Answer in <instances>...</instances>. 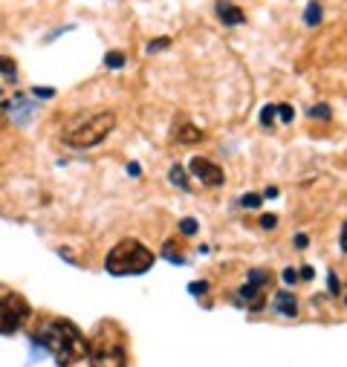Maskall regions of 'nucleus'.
Segmentation results:
<instances>
[{
  "mask_svg": "<svg viewBox=\"0 0 347 367\" xmlns=\"http://www.w3.org/2000/svg\"><path fill=\"white\" fill-rule=\"evenodd\" d=\"M174 139L180 145H192V142H203V131L194 128V125H188V121H182V125L174 131Z\"/></svg>",
  "mask_w": 347,
  "mask_h": 367,
  "instance_id": "1a4fd4ad",
  "label": "nucleus"
},
{
  "mask_svg": "<svg viewBox=\"0 0 347 367\" xmlns=\"http://www.w3.org/2000/svg\"><path fill=\"white\" fill-rule=\"evenodd\" d=\"M307 116L315 119V121H327L330 119V104H315V107L307 110Z\"/></svg>",
  "mask_w": 347,
  "mask_h": 367,
  "instance_id": "4468645a",
  "label": "nucleus"
},
{
  "mask_svg": "<svg viewBox=\"0 0 347 367\" xmlns=\"http://www.w3.org/2000/svg\"><path fill=\"white\" fill-rule=\"evenodd\" d=\"M29 318V307L26 301L18 298V295H6L0 298V332H18L20 324Z\"/></svg>",
  "mask_w": 347,
  "mask_h": 367,
  "instance_id": "39448f33",
  "label": "nucleus"
},
{
  "mask_svg": "<svg viewBox=\"0 0 347 367\" xmlns=\"http://www.w3.org/2000/svg\"><path fill=\"white\" fill-rule=\"evenodd\" d=\"M188 174L197 176L203 186H208V188H220V186H223V171H220V165H214V162L206 160V157L188 160Z\"/></svg>",
  "mask_w": 347,
  "mask_h": 367,
  "instance_id": "423d86ee",
  "label": "nucleus"
},
{
  "mask_svg": "<svg viewBox=\"0 0 347 367\" xmlns=\"http://www.w3.org/2000/svg\"><path fill=\"white\" fill-rule=\"evenodd\" d=\"M312 278H315L312 266H301V269H298V281H312Z\"/></svg>",
  "mask_w": 347,
  "mask_h": 367,
  "instance_id": "412c9836",
  "label": "nucleus"
},
{
  "mask_svg": "<svg viewBox=\"0 0 347 367\" xmlns=\"http://www.w3.org/2000/svg\"><path fill=\"white\" fill-rule=\"evenodd\" d=\"M307 243H310L307 234H298V237H295V246H298V249H307Z\"/></svg>",
  "mask_w": 347,
  "mask_h": 367,
  "instance_id": "bb28decb",
  "label": "nucleus"
},
{
  "mask_svg": "<svg viewBox=\"0 0 347 367\" xmlns=\"http://www.w3.org/2000/svg\"><path fill=\"white\" fill-rule=\"evenodd\" d=\"M339 289H341V284L336 278V272H330V292H339Z\"/></svg>",
  "mask_w": 347,
  "mask_h": 367,
  "instance_id": "a878e982",
  "label": "nucleus"
},
{
  "mask_svg": "<svg viewBox=\"0 0 347 367\" xmlns=\"http://www.w3.org/2000/svg\"><path fill=\"white\" fill-rule=\"evenodd\" d=\"M151 266H153V255L142 246L139 240H131V237L119 240L105 260V269L110 275H142Z\"/></svg>",
  "mask_w": 347,
  "mask_h": 367,
  "instance_id": "7ed1b4c3",
  "label": "nucleus"
},
{
  "mask_svg": "<svg viewBox=\"0 0 347 367\" xmlns=\"http://www.w3.org/2000/svg\"><path fill=\"white\" fill-rule=\"evenodd\" d=\"M0 73H4L6 78H18V67H15V61L12 58H6V55H0Z\"/></svg>",
  "mask_w": 347,
  "mask_h": 367,
  "instance_id": "f8f14e48",
  "label": "nucleus"
},
{
  "mask_svg": "<svg viewBox=\"0 0 347 367\" xmlns=\"http://www.w3.org/2000/svg\"><path fill=\"white\" fill-rule=\"evenodd\" d=\"M168 176H171V182H174V186H177L180 191H192V186H188V176H185V171H182V165H174Z\"/></svg>",
  "mask_w": 347,
  "mask_h": 367,
  "instance_id": "9d476101",
  "label": "nucleus"
},
{
  "mask_svg": "<svg viewBox=\"0 0 347 367\" xmlns=\"http://www.w3.org/2000/svg\"><path fill=\"white\" fill-rule=\"evenodd\" d=\"M208 289V284L206 281H200V284H192V287H188V292H192V295H203Z\"/></svg>",
  "mask_w": 347,
  "mask_h": 367,
  "instance_id": "5701e85b",
  "label": "nucleus"
},
{
  "mask_svg": "<svg viewBox=\"0 0 347 367\" xmlns=\"http://www.w3.org/2000/svg\"><path fill=\"white\" fill-rule=\"evenodd\" d=\"M113 128H116V116L110 110H96V113H84V116H76L73 121H67L61 139L70 148L84 150V148H96L99 142H105Z\"/></svg>",
  "mask_w": 347,
  "mask_h": 367,
  "instance_id": "f03ea898",
  "label": "nucleus"
},
{
  "mask_svg": "<svg viewBox=\"0 0 347 367\" xmlns=\"http://www.w3.org/2000/svg\"><path fill=\"white\" fill-rule=\"evenodd\" d=\"M128 174H131V176H139V165H128Z\"/></svg>",
  "mask_w": 347,
  "mask_h": 367,
  "instance_id": "cd10ccee",
  "label": "nucleus"
},
{
  "mask_svg": "<svg viewBox=\"0 0 347 367\" xmlns=\"http://www.w3.org/2000/svg\"><path fill=\"white\" fill-rule=\"evenodd\" d=\"M200 231V223L194 220V217H185V220H180V234H185V237H194Z\"/></svg>",
  "mask_w": 347,
  "mask_h": 367,
  "instance_id": "ddd939ff",
  "label": "nucleus"
},
{
  "mask_svg": "<svg viewBox=\"0 0 347 367\" xmlns=\"http://www.w3.org/2000/svg\"><path fill=\"white\" fill-rule=\"evenodd\" d=\"M261 203H264L261 194H243V197H240V205H243V208H258Z\"/></svg>",
  "mask_w": 347,
  "mask_h": 367,
  "instance_id": "dca6fc26",
  "label": "nucleus"
},
{
  "mask_svg": "<svg viewBox=\"0 0 347 367\" xmlns=\"http://www.w3.org/2000/svg\"><path fill=\"white\" fill-rule=\"evenodd\" d=\"M261 226H264V229H275V226H278V220L272 217V214H264V217H261Z\"/></svg>",
  "mask_w": 347,
  "mask_h": 367,
  "instance_id": "b1692460",
  "label": "nucleus"
},
{
  "mask_svg": "<svg viewBox=\"0 0 347 367\" xmlns=\"http://www.w3.org/2000/svg\"><path fill=\"white\" fill-rule=\"evenodd\" d=\"M168 44H171L168 38H156V41H148V55H151V52H163Z\"/></svg>",
  "mask_w": 347,
  "mask_h": 367,
  "instance_id": "a211bd4d",
  "label": "nucleus"
},
{
  "mask_svg": "<svg viewBox=\"0 0 347 367\" xmlns=\"http://www.w3.org/2000/svg\"><path fill=\"white\" fill-rule=\"evenodd\" d=\"M272 307H275V313H281L283 318H295V315H298V298H295L293 292H287V289H281V292H275V298H272Z\"/></svg>",
  "mask_w": 347,
  "mask_h": 367,
  "instance_id": "6e6552de",
  "label": "nucleus"
},
{
  "mask_svg": "<svg viewBox=\"0 0 347 367\" xmlns=\"http://www.w3.org/2000/svg\"><path fill=\"white\" fill-rule=\"evenodd\" d=\"M52 93L55 90H49V87H35L33 90V96H38V99H52Z\"/></svg>",
  "mask_w": 347,
  "mask_h": 367,
  "instance_id": "4be33fe9",
  "label": "nucleus"
},
{
  "mask_svg": "<svg viewBox=\"0 0 347 367\" xmlns=\"http://www.w3.org/2000/svg\"><path fill=\"white\" fill-rule=\"evenodd\" d=\"M105 64H107L110 70H122V67H124V55H122V52H107V55H105Z\"/></svg>",
  "mask_w": 347,
  "mask_h": 367,
  "instance_id": "2eb2a0df",
  "label": "nucleus"
},
{
  "mask_svg": "<svg viewBox=\"0 0 347 367\" xmlns=\"http://www.w3.org/2000/svg\"><path fill=\"white\" fill-rule=\"evenodd\" d=\"M35 342L44 344L61 367H78L84 359H90V344H87V339L81 335V330H78L73 321H67V318L47 321V324L35 332Z\"/></svg>",
  "mask_w": 347,
  "mask_h": 367,
  "instance_id": "f257e3e1",
  "label": "nucleus"
},
{
  "mask_svg": "<svg viewBox=\"0 0 347 367\" xmlns=\"http://www.w3.org/2000/svg\"><path fill=\"white\" fill-rule=\"evenodd\" d=\"M275 113L281 116V121H287V125H290L293 116H295V110H293L290 104H275Z\"/></svg>",
  "mask_w": 347,
  "mask_h": 367,
  "instance_id": "f3484780",
  "label": "nucleus"
},
{
  "mask_svg": "<svg viewBox=\"0 0 347 367\" xmlns=\"http://www.w3.org/2000/svg\"><path fill=\"white\" fill-rule=\"evenodd\" d=\"M90 361L93 367H124L128 364V353L119 342V332L113 327H102L96 342L90 344Z\"/></svg>",
  "mask_w": 347,
  "mask_h": 367,
  "instance_id": "20e7f679",
  "label": "nucleus"
},
{
  "mask_svg": "<svg viewBox=\"0 0 347 367\" xmlns=\"http://www.w3.org/2000/svg\"><path fill=\"white\" fill-rule=\"evenodd\" d=\"M281 278H283V284H287V287H293V284L298 281V272H295V269H283Z\"/></svg>",
  "mask_w": 347,
  "mask_h": 367,
  "instance_id": "aec40b11",
  "label": "nucleus"
},
{
  "mask_svg": "<svg viewBox=\"0 0 347 367\" xmlns=\"http://www.w3.org/2000/svg\"><path fill=\"white\" fill-rule=\"evenodd\" d=\"M339 246H341V252H347V220H344V226H341V237H339Z\"/></svg>",
  "mask_w": 347,
  "mask_h": 367,
  "instance_id": "393cba45",
  "label": "nucleus"
},
{
  "mask_svg": "<svg viewBox=\"0 0 347 367\" xmlns=\"http://www.w3.org/2000/svg\"><path fill=\"white\" fill-rule=\"evenodd\" d=\"M272 119H275V104H266L264 110H261V125H272Z\"/></svg>",
  "mask_w": 347,
  "mask_h": 367,
  "instance_id": "6ab92c4d",
  "label": "nucleus"
},
{
  "mask_svg": "<svg viewBox=\"0 0 347 367\" xmlns=\"http://www.w3.org/2000/svg\"><path fill=\"white\" fill-rule=\"evenodd\" d=\"M304 23H307V26H319V23H322V6H319V4H310V6H307Z\"/></svg>",
  "mask_w": 347,
  "mask_h": 367,
  "instance_id": "9b49d317",
  "label": "nucleus"
},
{
  "mask_svg": "<svg viewBox=\"0 0 347 367\" xmlns=\"http://www.w3.org/2000/svg\"><path fill=\"white\" fill-rule=\"evenodd\" d=\"M214 12H217L220 23H226V26H240V23H246L243 9L235 6L232 0H217V4H214Z\"/></svg>",
  "mask_w": 347,
  "mask_h": 367,
  "instance_id": "0eeeda50",
  "label": "nucleus"
}]
</instances>
